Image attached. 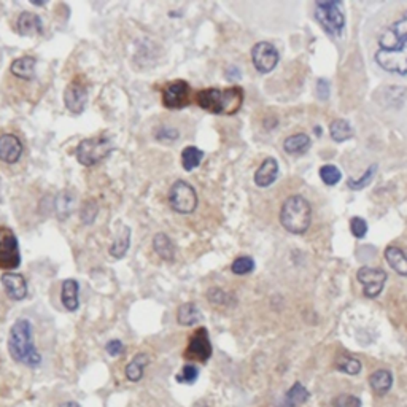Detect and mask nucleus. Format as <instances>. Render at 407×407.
Masks as SVG:
<instances>
[{
  "label": "nucleus",
  "instance_id": "nucleus-1",
  "mask_svg": "<svg viewBox=\"0 0 407 407\" xmlns=\"http://www.w3.org/2000/svg\"><path fill=\"white\" fill-rule=\"evenodd\" d=\"M376 61L383 71L407 75V11L382 34Z\"/></svg>",
  "mask_w": 407,
  "mask_h": 407
},
{
  "label": "nucleus",
  "instance_id": "nucleus-2",
  "mask_svg": "<svg viewBox=\"0 0 407 407\" xmlns=\"http://www.w3.org/2000/svg\"><path fill=\"white\" fill-rule=\"evenodd\" d=\"M8 353L11 360L31 369L42 364V355L34 343V326L27 318L16 320L10 328Z\"/></svg>",
  "mask_w": 407,
  "mask_h": 407
},
{
  "label": "nucleus",
  "instance_id": "nucleus-3",
  "mask_svg": "<svg viewBox=\"0 0 407 407\" xmlns=\"http://www.w3.org/2000/svg\"><path fill=\"white\" fill-rule=\"evenodd\" d=\"M196 102L200 108L214 114H236L244 102V89L240 86H232L228 89L207 88L200 89L196 94Z\"/></svg>",
  "mask_w": 407,
  "mask_h": 407
},
{
  "label": "nucleus",
  "instance_id": "nucleus-4",
  "mask_svg": "<svg viewBox=\"0 0 407 407\" xmlns=\"http://www.w3.org/2000/svg\"><path fill=\"white\" fill-rule=\"evenodd\" d=\"M312 207L302 196H291L280 210V223L291 234H304L311 226Z\"/></svg>",
  "mask_w": 407,
  "mask_h": 407
},
{
  "label": "nucleus",
  "instance_id": "nucleus-5",
  "mask_svg": "<svg viewBox=\"0 0 407 407\" xmlns=\"http://www.w3.org/2000/svg\"><path fill=\"white\" fill-rule=\"evenodd\" d=\"M113 142L107 137H91V139H83L78 143L75 156L77 161L84 165V168H94L112 153Z\"/></svg>",
  "mask_w": 407,
  "mask_h": 407
},
{
  "label": "nucleus",
  "instance_id": "nucleus-6",
  "mask_svg": "<svg viewBox=\"0 0 407 407\" xmlns=\"http://www.w3.org/2000/svg\"><path fill=\"white\" fill-rule=\"evenodd\" d=\"M315 18L330 36L339 37L343 26H346V16L342 13V3L336 0L330 2H317L315 5Z\"/></svg>",
  "mask_w": 407,
  "mask_h": 407
},
{
  "label": "nucleus",
  "instance_id": "nucleus-7",
  "mask_svg": "<svg viewBox=\"0 0 407 407\" xmlns=\"http://www.w3.org/2000/svg\"><path fill=\"white\" fill-rule=\"evenodd\" d=\"M21 266L20 242L13 229L0 226V269L3 272H15Z\"/></svg>",
  "mask_w": 407,
  "mask_h": 407
},
{
  "label": "nucleus",
  "instance_id": "nucleus-8",
  "mask_svg": "<svg viewBox=\"0 0 407 407\" xmlns=\"http://www.w3.org/2000/svg\"><path fill=\"white\" fill-rule=\"evenodd\" d=\"M198 193L190 183L185 180H177L174 185L170 186L169 191V204L172 210H175L177 214H193L198 207Z\"/></svg>",
  "mask_w": 407,
  "mask_h": 407
},
{
  "label": "nucleus",
  "instance_id": "nucleus-9",
  "mask_svg": "<svg viewBox=\"0 0 407 407\" xmlns=\"http://www.w3.org/2000/svg\"><path fill=\"white\" fill-rule=\"evenodd\" d=\"M64 105L72 114H82L88 105V84L83 75H78L66 86Z\"/></svg>",
  "mask_w": 407,
  "mask_h": 407
},
{
  "label": "nucleus",
  "instance_id": "nucleus-10",
  "mask_svg": "<svg viewBox=\"0 0 407 407\" xmlns=\"http://www.w3.org/2000/svg\"><path fill=\"white\" fill-rule=\"evenodd\" d=\"M191 88L185 80H175L164 86L163 89V104L170 110H180L190 104Z\"/></svg>",
  "mask_w": 407,
  "mask_h": 407
},
{
  "label": "nucleus",
  "instance_id": "nucleus-11",
  "mask_svg": "<svg viewBox=\"0 0 407 407\" xmlns=\"http://www.w3.org/2000/svg\"><path fill=\"white\" fill-rule=\"evenodd\" d=\"M251 61H253V66L258 72L269 73L277 67L280 54L272 43L258 42L255 47L251 48Z\"/></svg>",
  "mask_w": 407,
  "mask_h": 407
},
{
  "label": "nucleus",
  "instance_id": "nucleus-12",
  "mask_svg": "<svg viewBox=\"0 0 407 407\" xmlns=\"http://www.w3.org/2000/svg\"><path fill=\"white\" fill-rule=\"evenodd\" d=\"M357 277L360 280V283L363 285L364 296L369 297V299H374V297L379 296L387 282V272L383 271V269L371 266L361 267Z\"/></svg>",
  "mask_w": 407,
  "mask_h": 407
},
{
  "label": "nucleus",
  "instance_id": "nucleus-13",
  "mask_svg": "<svg viewBox=\"0 0 407 407\" xmlns=\"http://www.w3.org/2000/svg\"><path fill=\"white\" fill-rule=\"evenodd\" d=\"M183 357L191 361H200V363H205L212 357V342L207 330L199 328L194 332Z\"/></svg>",
  "mask_w": 407,
  "mask_h": 407
},
{
  "label": "nucleus",
  "instance_id": "nucleus-14",
  "mask_svg": "<svg viewBox=\"0 0 407 407\" xmlns=\"http://www.w3.org/2000/svg\"><path fill=\"white\" fill-rule=\"evenodd\" d=\"M24 147L18 135L5 133L0 135V161L13 165L21 159Z\"/></svg>",
  "mask_w": 407,
  "mask_h": 407
},
{
  "label": "nucleus",
  "instance_id": "nucleus-15",
  "mask_svg": "<svg viewBox=\"0 0 407 407\" xmlns=\"http://www.w3.org/2000/svg\"><path fill=\"white\" fill-rule=\"evenodd\" d=\"M0 283H2L5 293L11 301H22L27 296V280L24 275L18 272H3L0 275Z\"/></svg>",
  "mask_w": 407,
  "mask_h": 407
},
{
  "label": "nucleus",
  "instance_id": "nucleus-16",
  "mask_svg": "<svg viewBox=\"0 0 407 407\" xmlns=\"http://www.w3.org/2000/svg\"><path fill=\"white\" fill-rule=\"evenodd\" d=\"M16 31L22 37H34L43 32V24L40 16L32 11H22L16 21Z\"/></svg>",
  "mask_w": 407,
  "mask_h": 407
},
{
  "label": "nucleus",
  "instance_id": "nucleus-17",
  "mask_svg": "<svg viewBox=\"0 0 407 407\" xmlns=\"http://www.w3.org/2000/svg\"><path fill=\"white\" fill-rule=\"evenodd\" d=\"M61 302L66 311L75 312L80 307V283L75 279H67L61 286Z\"/></svg>",
  "mask_w": 407,
  "mask_h": 407
},
{
  "label": "nucleus",
  "instance_id": "nucleus-18",
  "mask_svg": "<svg viewBox=\"0 0 407 407\" xmlns=\"http://www.w3.org/2000/svg\"><path fill=\"white\" fill-rule=\"evenodd\" d=\"M36 66H37L36 57L26 54V56L16 57V59L11 62L10 72H11V75L16 78L31 82V80L36 77Z\"/></svg>",
  "mask_w": 407,
  "mask_h": 407
},
{
  "label": "nucleus",
  "instance_id": "nucleus-19",
  "mask_svg": "<svg viewBox=\"0 0 407 407\" xmlns=\"http://www.w3.org/2000/svg\"><path fill=\"white\" fill-rule=\"evenodd\" d=\"M279 177V163L274 158H266L260 168L255 172V183L260 188H267L277 180Z\"/></svg>",
  "mask_w": 407,
  "mask_h": 407
},
{
  "label": "nucleus",
  "instance_id": "nucleus-20",
  "mask_svg": "<svg viewBox=\"0 0 407 407\" xmlns=\"http://www.w3.org/2000/svg\"><path fill=\"white\" fill-rule=\"evenodd\" d=\"M309 398H311L309 390L304 387L301 382H295L293 387H291L288 392L285 393V397L280 399L277 407H299L304 403H307Z\"/></svg>",
  "mask_w": 407,
  "mask_h": 407
},
{
  "label": "nucleus",
  "instance_id": "nucleus-21",
  "mask_svg": "<svg viewBox=\"0 0 407 407\" xmlns=\"http://www.w3.org/2000/svg\"><path fill=\"white\" fill-rule=\"evenodd\" d=\"M153 250H154V253H156L164 261L170 262L175 260V253H177L175 245L174 242H172V239L168 236V234L159 232L153 237Z\"/></svg>",
  "mask_w": 407,
  "mask_h": 407
},
{
  "label": "nucleus",
  "instance_id": "nucleus-22",
  "mask_svg": "<svg viewBox=\"0 0 407 407\" xmlns=\"http://www.w3.org/2000/svg\"><path fill=\"white\" fill-rule=\"evenodd\" d=\"M369 385L372 388V392L379 397L387 394L393 387V374L387 369H379L374 371L369 376Z\"/></svg>",
  "mask_w": 407,
  "mask_h": 407
},
{
  "label": "nucleus",
  "instance_id": "nucleus-23",
  "mask_svg": "<svg viewBox=\"0 0 407 407\" xmlns=\"http://www.w3.org/2000/svg\"><path fill=\"white\" fill-rule=\"evenodd\" d=\"M131 246V229L128 226H121L119 229L117 237H114L113 244L108 249V253H110L114 260H121L126 256V253L129 251Z\"/></svg>",
  "mask_w": 407,
  "mask_h": 407
},
{
  "label": "nucleus",
  "instance_id": "nucleus-24",
  "mask_svg": "<svg viewBox=\"0 0 407 407\" xmlns=\"http://www.w3.org/2000/svg\"><path fill=\"white\" fill-rule=\"evenodd\" d=\"M150 363V357L147 353H137L135 357L131 360V363L126 366V377L129 382H140L143 374H145V368Z\"/></svg>",
  "mask_w": 407,
  "mask_h": 407
},
{
  "label": "nucleus",
  "instance_id": "nucleus-25",
  "mask_svg": "<svg viewBox=\"0 0 407 407\" xmlns=\"http://www.w3.org/2000/svg\"><path fill=\"white\" fill-rule=\"evenodd\" d=\"M385 260L394 272H398L399 275H407V253L403 249L394 245L388 246L385 250Z\"/></svg>",
  "mask_w": 407,
  "mask_h": 407
},
{
  "label": "nucleus",
  "instance_id": "nucleus-26",
  "mask_svg": "<svg viewBox=\"0 0 407 407\" xmlns=\"http://www.w3.org/2000/svg\"><path fill=\"white\" fill-rule=\"evenodd\" d=\"M75 194L72 191H62L59 196L56 198V215L59 220H67L72 215V212L75 210Z\"/></svg>",
  "mask_w": 407,
  "mask_h": 407
},
{
  "label": "nucleus",
  "instance_id": "nucleus-27",
  "mask_svg": "<svg viewBox=\"0 0 407 407\" xmlns=\"http://www.w3.org/2000/svg\"><path fill=\"white\" fill-rule=\"evenodd\" d=\"M199 320H202V313H200L196 304L185 302L177 311V322L182 326H194Z\"/></svg>",
  "mask_w": 407,
  "mask_h": 407
},
{
  "label": "nucleus",
  "instance_id": "nucleus-28",
  "mask_svg": "<svg viewBox=\"0 0 407 407\" xmlns=\"http://www.w3.org/2000/svg\"><path fill=\"white\" fill-rule=\"evenodd\" d=\"M283 148L286 153L290 154H302L311 148V137L307 134H295L290 135L288 139L283 142Z\"/></svg>",
  "mask_w": 407,
  "mask_h": 407
},
{
  "label": "nucleus",
  "instance_id": "nucleus-29",
  "mask_svg": "<svg viewBox=\"0 0 407 407\" xmlns=\"http://www.w3.org/2000/svg\"><path fill=\"white\" fill-rule=\"evenodd\" d=\"M330 135L332 140L336 142H347L350 140L353 137V128L350 126V123L346 121V119H334L330 124Z\"/></svg>",
  "mask_w": 407,
  "mask_h": 407
},
{
  "label": "nucleus",
  "instance_id": "nucleus-30",
  "mask_svg": "<svg viewBox=\"0 0 407 407\" xmlns=\"http://www.w3.org/2000/svg\"><path fill=\"white\" fill-rule=\"evenodd\" d=\"M204 159V151L199 150L198 147H186L182 151V165L186 172H191L199 168Z\"/></svg>",
  "mask_w": 407,
  "mask_h": 407
},
{
  "label": "nucleus",
  "instance_id": "nucleus-31",
  "mask_svg": "<svg viewBox=\"0 0 407 407\" xmlns=\"http://www.w3.org/2000/svg\"><path fill=\"white\" fill-rule=\"evenodd\" d=\"M97 214H99V205L94 199H86L82 209H80V220H82L83 225L89 226L93 225Z\"/></svg>",
  "mask_w": 407,
  "mask_h": 407
},
{
  "label": "nucleus",
  "instance_id": "nucleus-32",
  "mask_svg": "<svg viewBox=\"0 0 407 407\" xmlns=\"http://www.w3.org/2000/svg\"><path fill=\"white\" fill-rule=\"evenodd\" d=\"M376 174H377V164H371L369 169L364 172V175H361L360 179H350L347 182V185H348V188H350V190L360 191L368 185H371V182L376 177Z\"/></svg>",
  "mask_w": 407,
  "mask_h": 407
},
{
  "label": "nucleus",
  "instance_id": "nucleus-33",
  "mask_svg": "<svg viewBox=\"0 0 407 407\" xmlns=\"http://www.w3.org/2000/svg\"><path fill=\"white\" fill-rule=\"evenodd\" d=\"M320 179L323 180L325 185L334 186L342 179V172L332 164H326L323 168H320Z\"/></svg>",
  "mask_w": 407,
  "mask_h": 407
},
{
  "label": "nucleus",
  "instance_id": "nucleus-34",
  "mask_svg": "<svg viewBox=\"0 0 407 407\" xmlns=\"http://www.w3.org/2000/svg\"><path fill=\"white\" fill-rule=\"evenodd\" d=\"M337 371L343 372L348 376H357L361 371V363L357 358L352 357H341L337 360Z\"/></svg>",
  "mask_w": 407,
  "mask_h": 407
},
{
  "label": "nucleus",
  "instance_id": "nucleus-35",
  "mask_svg": "<svg viewBox=\"0 0 407 407\" xmlns=\"http://www.w3.org/2000/svg\"><path fill=\"white\" fill-rule=\"evenodd\" d=\"M255 269V261L250 256H239L237 260H234L231 271L236 275H246Z\"/></svg>",
  "mask_w": 407,
  "mask_h": 407
},
{
  "label": "nucleus",
  "instance_id": "nucleus-36",
  "mask_svg": "<svg viewBox=\"0 0 407 407\" xmlns=\"http://www.w3.org/2000/svg\"><path fill=\"white\" fill-rule=\"evenodd\" d=\"M199 377V369L194 364H185L182 368L180 374H177V382L180 383H194Z\"/></svg>",
  "mask_w": 407,
  "mask_h": 407
},
{
  "label": "nucleus",
  "instance_id": "nucleus-37",
  "mask_svg": "<svg viewBox=\"0 0 407 407\" xmlns=\"http://www.w3.org/2000/svg\"><path fill=\"white\" fill-rule=\"evenodd\" d=\"M154 137L159 142H175L180 137V133L175 128H170V126H159Z\"/></svg>",
  "mask_w": 407,
  "mask_h": 407
},
{
  "label": "nucleus",
  "instance_id": "nucleus-38",
  "mask_svg": "<svg viewBox=\"0 0 407 407\" xmlns=\"http://www.w3.org/2000/svg\"><path fill=\"white\" fill-rule=\"evenodd\" d=\"M207 299L210 302H214L215 306H228L231 304V296H229L226 291H223L221 288H212L207 293Z\"/></svg>",
  "mask_w": 407,
  "mask_h": 407
},
{
  "label": "nucleus",
  "instance_id": "nucleus-39",
  "mask_svg": "<svg viewBox=\"0 0 407 407\" xmlns=\"http://www.w3.org/2000/svg\"><path fill=\"white\" fill-rule=\"evenodd\" d=\"M332 407H361V399L353 394L343 393L332 399Z\"/></svg>",
  "mask_w": 407,
  "mask_h": 407
},
{
  "label": "nucleus",
  "instance_id": "nucleus-40",
  "mask_svg": "<svg viewBox=\"0 0 407 407\" xmlns=\"http://www.w3.org/2000/svg\"><path fill=\"white\" fill-rule=\"evenodd\" d=\"M350 231L357 239H363L368 234V223L363 218L353 216L350 220Z\"/></svg>",
  "mask_w": 407,
  "mask_h": 407
},
{
  "label": "nucleus",
  "instance_id": "nucleus-41",
  "mask_svg": "<svg viewBox=\"0 0 407 407\" xmlns=\"http://www.w3.org/2000/svg\"><path fill=\"white\" fill-rule=\"evenodd\" d=\"M105 352L110 355V357L117 358V357H119V355L124 353V343L118 339H113L110 342H107Z\"/></svg>",
  "mask_w": 407,
  "mask_h": 407
},
{
  "label": "nucleus",
  "instance_id": "nucleus-42",
  "mask_svg": "<svg viewBox=\"0 0 407 407\" xmlns=\"http://www.w3.org/2000/svg\"><path fill=\"white\" fill-rule=\"evenodd\" d=\"M317 94H318V99L326 101L330 97V82L325 78H320L318 83H317Z\"/></svg>",
  "mask_w": 407,
  "mask_h": 407
},
{
  "label": "nucleus",
  "instance_id": "nucleus-43",
  "mask_svg": "<svg viewBox=\"0 0 407 407\" xmlns=\"http://www.w3.org/2000/svg\"><path fill=\"white\" fill-rule=\"evenodd\" d=\"M59 407H82L78 403H73V401H68V403H64V404H61Z\"/></svg>",
  "mask_w": 407,
  "mask_h": 407
}]
</instances>
